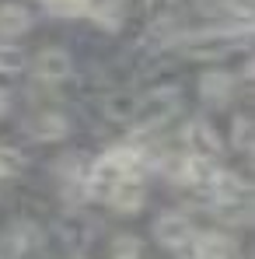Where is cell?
Wrapping results in <instances>:
<instances>
[{
    "label": "cell",
    "instance_id": "obj_15",
    "mask_svg": "<svg viewBox=\"0 0 255 259\" xmlns=\"http://www.w3.org/2000/svg\"><path fill=\"white\" fill-rule=\"evenodd\" d=\"M21 168V154L11 151V147H0V175H11Z\"/></svg>",
    "mask_w": 255,
    "mask_h": 259
},
{
    "label": "cell",
    "instance_id": "obj_17",
    "mask_svg": "<svg viewBox=\"0 0 255 259\" xmlns=\"http://www.w3.org/2000/svg\"><path fill=\"white\" fill-rule=\"evenodd\" d=\"M4 112H7V91L0 88V116H4Z\"/></svg>",
    "mask_w": 255,
    "mask_h": 259
},
{
    "label": "cell",
    "instance_id": "obj_11",
    "mask_svg": "<svg viewBox=\"0 0 255 259\" xmlns=\"http://www.w3.org/2000/svg\"><path fill=\"white\" fill-rule=\"evenodd\" d=\"M42 7L53 18H77V14H87L91 0H42Z\"/></svg>",
    "mask_w": 255,
    "mask_h": 259
},
{
    "label": "cell",
    "instance_id": "obj_14",
    "mask_svg": "<svg viewBox=\"0 0 255 259\" xmlns=\"http://www.w3.org/2000/svg\"><path fill=\"white\" fill-rule=\"evenodd\" d=\"M140 109V102H133V98H112L109 105H105V112L112 116V119H126V116H133Z\"/></svg>",
    "mask_w": 255,
    "mask_h": 259
},
{
    "label": "cell",
    "instance_id": "obj_3",
    "mask_svg": "<svg viewBox=\"0 0 255 259\" xmlns=\"http://www.w3.org/2000/svg\"><path fill=\"white\" fill-rule=\"evenodd\" d=\"M105 200H109L119 214H136V210L143 207V200H147V189H143L140 175H129V179H119L116 186H109Z\"/></svg>",
    "mask_w": 255,
    "mask_h": 259
},
{
    "label": "cell",
    "instance_id": "obj_7",
    "mask_svg": "<svg viewBox=\"0 0 255 259\" xmlns=\"http://www.w3.org/2000/svg\"><path fill=\"white\" fill-rule=\"evenodd\" d=\"M25 130H28L35 140H63V137L70 133V123H67V116H60V112H42V116L28 119Z\"/></svg>",
    "mask_w": 255,
    "mask_h": 259
},
{
    "label": "cell",
    "instance_id": "obj_16",
    "mask_svg": "<svg viewBox=\"0 0 255 259\" xmlns=\"http://www.w3.org/2000/svg\"><path fill=\"white\" fill-rule=\"evenodd\" d=\"M224 7L231 11V18H241V21L252 18V0H224Z\"/></svg>",
    "mask_w": 255,
    "mask_h": 259
},
{
    "label": "cell",
    "instance_id": "obj_9",
    "mask_svg": "<svg viewBox=\"0 0 255 259\" xmlns=\"http://www.w3.org/2000/svg\"><path fill=\"white\" fill-rule=\"evenodd\" d=\"M192 245L199 259H234V242L227 235H196Z\"/></svg>",
    "mask_w": 255,
    "mask_h": 259
},
{
    "label": "cell",
    "instance_id": "obj_4",
    "mask_svg": "<svg viewBox=\"0 0 255 259\" xmlns=\"http://www.w3.org/2000/svg\"><path fill=\"white\" fill-rule=\"evenodd\" d=\"M74 74V60H70V53L67 49H42L39 56H35V77L39 81H49V84H56V81H67Z\"/></svg>",
    "mask_w": 255,
    "mask_h": 259
},
{
    "label": "cell",
    "instance_id": "obj_8",
    "mask_svg": "<svg viewBox=\"0 0 255 259\" xmlns=\"http://www.w3.org/2000/svg\"><path fill=\"white\" fill-rule=\"evenodd\" d=\"M32 28V11L21 7V4H0V35L4 39H14V35H25Z\"/></svg>",
    "mask_w": 255,
    "mask_h": 259
},
{
    "label": "cell",
    "instance_id": "obj_1",
    "mask_svg": "<svg viewBox=\"0 0 255 259\" xmlns=\"http://www.w3.org/2000/svg\"><path fill=\"white\" fill-rule=\"evenodd\" d=\"M210 193L213 207H227V203H238V200H248V182L241 175L227 172V168H213V175L207 179L203 186Z\"/></svg>",
    "mask_w": 255,
    "mask_h": 259
},
{
    "label": "cell",
    "instance_id": "obj_18",
    "mask_svg": "<svg viewBox=\"0 0 255 259\" xmlns=\"http://www.w3.org/2000/svg\"><path fill=\"white\" fill-rule=\"evenodd\" d=\"M192 259H199V256H192Z\"/></svg>",
    "mask_w": 255,
    "mask_h": 259
},
{
    "label": "cell",
    "instance_id": "obj_5",
    "mask_svg": "<svg viewBox=\"0 0 255 259\" xmlns=\"http://www.w3.org/2000/svg\"><path fill=\"white\" fill-rule=\"evenodd\" d=\"M185 147H189V154H196V158H220V137H217V130L210 123H203V119H192L189 126H185Z\"/></svg>",
    "mask_w": 255,
    "mask_h": 259
},
{
    "label": "cell",
    "instance_id": "obj_10",
    "mask_svg": "<svg viewBox=\"0 0 255 259\" xmlns=\"http://www.w3.org/2000/svg\"><path fill=\"white\" fill-rule=\"evenodd\" d=\"M35 242H39V231H35L32 224H25V221H21V224H14V228L4 235V249H7L11 256H21V252H28Z\"/></svg>",
    "mask_w": 255,
    "mask_h": 259
},
{
    "label": "cell",
    "instance_id": "obj_13",
    "mask_svg": "<svg viewBox=\"0 0 255 259\" xmlns=\"http://www.w3.org/2000/svg\"><path fill=\"white\" fill-rule=\"evenodd\" d=\"M21 67H25V53H21L18 46L0 42V74H14V70H21Z\"/></svg>",
    "mask_w": 255,
    "mask_h": 259
},
{
    "label": "cell",
    "instance_id": "obj_12",
    "mask_svg": "<svg viewBox=\"0 0 255 259\" xmlns=\"http://www.w3.org/2000/svg\"><path fill=\"white\" fill-rule=\"evenodd\" d=\"M234 147L241 154H252V116H238L234 119V133H231Z\"/></svg>",
    "mask_w": 255,
    "mask_h": 259
},
{
    "label": "cell",
    "instance_id": "obj_2",
    "mask_svg": "<svg viewBox=\"0 0 255 259\" xmlns=\"http://www.w3.org/2000/svg\"><path fill=\"white\" fill-rule=\"evenodd\" d=\"M154 238L165 245V249H185V245H192V238H196V228H192V221L185 214H161L154 221Z\"/></svg>",
    "mask_w": 255,
    "mask_h": 259
},
{
    "label": "cell",
    "instance_id": "obj_6",
    "mask_svg": "<svg viewBox=\"0 0 255 259\" xmlns=\"http://www.w3.org/2000/svg\"><path fill=\"white\" fill-rule=\"evenodd\" d=\"M199 95L210 102V105H227L231 95H234V77L227 70H207L203 81H199Z\"/></svg>",
    "mask_w": 255,
    "mask_h": 259
}]
</instances>
